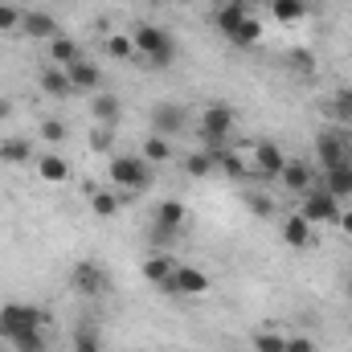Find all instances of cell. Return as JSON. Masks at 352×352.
Segmentation results:
<instances>
[{"label":"cell","mask_w":352,"mask_h":352,"mask_svg":"<svg viewBox=\"0 0 352 352\" xmlns=\"http://www.w3.org/2000/svg\"><path fill=\"white\" fill-rule=\"evenodd\" d=\"M217 29H221L234 45H258V41H263V25H258L242 4H221V12H217Z\"/></svg>","instance_id":"6da1fadb"},{"label":"cell","mask_w":352,"mask_h":352,"mask_svg":"<svg viewBox=\"0 0 352 352\" xmlns=\"http://www.w3.org/2000/svg\"><path fill=\"white\" fill-rule=\"evenodd\" d=\"M111 180L131 188V192H144V188H152V164L144 156H115L111 160Z\"/></svg>","instance_id":"7a4b0ae2"},{"label":"cell","mask_w":352,"mask_h":352,"mask_svg":"<svg viewBox=\"0 0 352 352\" xmlns=\"http://www.w3.org/2000/svg\"><path fill=\"white\" fill-rule=\"evenodd\" d=\"M29 328H45V311L41 307H29V303H8L0 307V336H16V332H29Z\"/></svg>","instance_id":"3957f363"},{"label":"cell","mask_w":352,"mask_h":352,"mask_svg":"<svg viewBox=\"0 0 352 352\" xmlns=\"http://www.w3.org/2000/svg\"><path fill=\"white\" fill-rule=\"evenodd\" d=\"M131 41H135V50H140L144 58H152L156 66H168V62H173V37H168L164 29H156V25H140Z\"/></svg>","instance_id":"277c9868"},{"label":"cell","mask_w":352,"mask_h":352,"mask_svg":"<svg viewBox=\"0 0 352 352\" xmlns=\"http://www.w3.org/2000/svg\"><path fill=\"white\" fill-rule=\"evenodd\" d=\"M299 217L311 221V226H320V221H336V217H340V201H336L328 188H307Z\"/></svg>","instance_id":"5b68a950"},{"label":"cell","mask_w":352,"mask_h":352,"mask_svg":"<svg viewBox=\"0 0 352 352\" xmlns=\"http://www.w3.org/2000/svg\"><path fill=\"white\" fill-rule=\"evenodd\" d=\"M230 127H234V111H230L226 102H213V107H205V115H201V131H205V144L221 148V140L230 135Z\"/></svg>","instance_id":"8992f818"},{"label":"cell","mask_w":352,"mask_h":352,"mask_svg":"<svg viewBox=\"0 0 352 352\" xmlns=\"http://www.w3.org/2000/svg\"><path fill=\"white\" fill-rule=\"evenodd\" d=\"M164 287L176 291V295H205L209 291V274H201L197 266H176Z\"/></svg>","instance_id":"52a82bcc"},{"label":"cell","mask_w":352,"mask_h":352,"mask_svg":"<svg viewBox=\"0 0 352 352\" xmlns=\"http://www.w3.org/2000/svg\"><path fill=\"white\" fill-rule=\"evenodd\" d=\"M316 152H320V164H324V168H336V164L352 160V156H349V144H344L340 135H332V131H324V135L316 140Z\"/></svg>","instance_id":"ba28073f"},{"label":"cell","mask_w":352,"mask_h":352,"mask_svg":"<svg viewBox=\"0 0 352 352\" xmlns=\"http://www.w3.org/2000/svg\"><path fill=\"white\" fill-rule=\"evenodd\" d=\"M70 283H74V291H82V295H102V291H107V274L94 263H78Z\"/></svg>","instance_id":"9c48e42d"},{"label":"cell","mask_w":352,"mask_h":352,"mask_svg":"<svg viewBox=\"0 0 352 352\" xmlns=\"http://www.w3.org/2000/svg\"><path fill=\"white\" fill-rule=\"evenodd\" d=\"M254 164H258V173L263 176H283L287 156H283L278 144H254Z\"/></svg>","instance_id":"30bf717a"},{"label":"cell","mask_w":352,"mask_h":352,"mask_svg":"<svg viewBox=\"0 0 352 352\" xmlns=\"http://www.w3.org/2000/svg\"><path fill=\"white\" fill-rule=\"evenodd\" d=\"M66 74H70V82H74V90H94L98 82H102L98 66H94V62H87V58L70 62V66H66Z\"/></svg>","instance_id":"8fae6325"},{"label":"cell","mask_w":352,"mask_h":352,"mask_svg":"<svg viewBox=\"0 0 352 352\" xmlns=\"http://www.w3.org/2000/svg\"><path fill=\"white\" fill-rule=\"evenodd\" d=\"M21 29H25L29 37H50V41L58 37V25H54L50 12H25V16H21Z\"/></svg>","instance_id":"7c38bea8"},{"label":"cell","mask_w":352,"mask_h":352,"mask_svg":"<svg viewBox=\"0 0 352 352\" xmlns=\"http://www.w3.org/2000/svg\"><path fill=\"white\" fill-rule=\"evenodd\" d=\"M283 242H287V246H295V250L311 246V221H303L299 213H295V217H287V226H283Z\"/></svg>","instance_id":"4fadbf2b"},{"label":"cell","mask_w":352,"mask_h":352,"mask_svg":"<svg viewBox=\"0 0 352 352\" xmlns=\"http://www.w3.org/2000/svg\"><path fill=\"white\" fill-rule=\"evenodd\" d=\"M336 201L340 197H352V160H344V164H336V168H328V184H324Z\"/></svg>","instance_id":"5bb4252c"},{"label":"cell","mask_w":352,"mask_h":352,"mask_svg":"<svg viewBox=\"0 0 352 352\" xmlns=\"http://www.w3.org/2000/svg\"><path fill=\"white\" fill-rule=\"evenodd\" d=\"M41 87H45V94H54V98H66V94L74 90V82H70V74H66L62 66H50V70L41 74Z\"/></svg>","instance_id":"9a60e30c"},{"label":"cell","mask_w":352,"mask_h":352,"mask_svg":"<svg viewBox=\"0 0 352 352\" xmlns=\"http://www.w3.org/2000/svg\"><path fill=\"white\" fill-rule=\"evenodd\" d=\"M184 127V115H180V107H156V135H176Z\"/></svg>","instance_id":"2e32d148"},{"label":"cell","mask_w":352,"mask_h":352,"mask_svg":"<svg viewBox=\"0 0 352 352\" xmlns=\"http://www.w3.org/2000/svg\"><path fill=\"white\" fill-rule=\"evenodd\" d=\"M37 173L45 176V180H50V184H62V180H66V176H70V164H66V160H62V156H54V152H45V156H41V160H37Z\"/></svg>","instance_id":"e0dca14e"},{"label":"cell","mask_w":352,"mask_h":352,"mask_svg":"<svg viewBox=\"0 0 352 352\" xmlns=\"http://www.w3.org/2000/svg\"><path fill=\"white\" fill-rule=\"evenodd\" d=\"M283 184L295 188V192H307V188H311V168L299 164V160H287V168H283Z\"/></svg>","instance_id":"ac0fdd59"},{"label":"cell","mask_w":352,"mask_h":352,"mask_svg":"<svg viewBox=\"0 0 352 352\" xmlns=\"http://www.w3.org/2000/svg\"><path fill=\"white\" fill-rule=\"evenodd\" d=\"M8 344H12V352H45V336H41V328H29V332L8 336Z\"/></svg>","instance_id":"d6986e66"},{"label":"cell","mask_w":352,"mask_h":352,"mask_svg":"<svg viewBox=\"0 0 352 352\" xmlns=\"http://www.w3.org/2000/svg\"><path fill=\"white\" fill-rule=\"evenodd\" d=\"M90 111H94V119H98V123L115 127V119H119V98H115V94H98Z\"/></svg>","instance_id":"ffe728a7"},{"label":"cell","mask_w":352,"mask_h":352,"mask_svg":"<svg viewBox=\"0 0 352 352\" xmlns=\"http://www.w3.org/2000/svg\"><path fill=\"white\" fill-rule=\"evenodd\" d=\"M173 156V144H168V135H152L148 144H144V160L148 164H164Z\"/></svg>","instance_id":"44dd1931"},{"label":"cell","mask_w":352,"mask_h":352,"mask_svg":"<svg viewBox=\"0 0 352 352\" xmlns=\"http://www.w3.org/2000/svg\"><path fill=\"white\" fill-rule=\"evenodd\" d=\"M270 12L291 25V21H299V16L307 12V0H270Z\"/></svg>","instance_id":"7402d4cb"},{"label":"cell","mask_w":352,"mask_h":352,"mask_svg":"<svg viewBox=\"0 0 352 352\" xmlns=\"http://www.w3.org/2000/svg\"><path fill=\"white\" fill-rule=\"evenodd\" d=\"M180 221H184V205H180V201H164V205H156V226L180 230Z\"/></svg>","instance_id":"603a6c76"},{"label":"cell","mask_w":352,"mask_h":352,"mask_svg":"<svg viewBox=\"0 0 352 352\" xmlns=\"http://www.w3.org/2000/svg\"><path fill=\"white\" fill-rule=\"evenodd\" d=\"M176 270L173 258H164V254H156V258H148L144 263V278H152V283H168V274Z\"/></svg>","instance_id":"cb8c5ba5"},{"label":"cell","mask_w":352,"mask_h":352,"mask_svg":"<svg viewBox=\"0 0 352 352\" xmlns=\"http://www.w3.org/2000/svg\"><path fill=\"white\" fill-rule=\"evenodd\" d=\"M50 54H54V62H58V66H70V62H78V58H82V54H78V45H74V41H66V37H54V41H50Z\"/></svg>","instance_id":"d4e9b609"},{"label":"cell","mask_w":352,"mask_h":352,"mask_svg":"<svg viewBox=\"0 0 352 352\" xmlns=\"http://www.w3.org/2000/svg\"><path fill=\"white\" fill-rule=\"evenodd\" d=\"M0 160L25 164V160H29V140H4V144H0Z\"/></svg>","instance_id":"484cf974"},{"label":"cell","mask_w":352,"mask_h":352,"mask_svg":"<svg viewBox=\"0 0 352 352\" xmlns=\"http://www.w3.org/2000/svg\"><path fill=\"white\" fill-rule=\"evenodd\" d=\"M90 205H94L98 217H115V213H119V197H115V192H94Z\"/></svg>","instance_id":"4316f807"},{"label":"cell","mask_w":352,"mask_h":352,"mask_svg":"<svg viewBox=\"0 0 352 352\" xmlns=\"http://www.w3.org/2000/svg\"><path fill=\"white\" fill-rule=\"evenodd\" d=\"M254 349L258 352H287V336H278V332H258V336H254Z\"/></svg>","instance_id":"83f0119b"},{"label":"cell","mask_w":352,"mask_h":352,"mask_svg":"<svg viewBox=\"0 0 352 352\" xmlns=\"http://www.w3.org/2000/svg\"><path fill=\"white\" fill-rule=\"evenodd\" d=\"M184 168H188V176H209L213 173V156L209 152H197V156L184 160Z\"/></svg>","instance_id":"f1b7e54d"},{"label":"cell","mask_w":352,"mask_h":352,"mask_svg":"<svg viewBox=\"0 0 352 352\" xmlns=\"http://www.w3.org/2000/svg\"><path fill=\"white\" fill-rule=\"evenodd\" d=\"M217 164H221V173L234 176V180H242V176H246V164H242L234 152H221V156H217Z\"/></svg>","instance_id":"f546056e"},{"label":"cell","mask_w":352,"mask_h":352,"mask_svg":"<svg viewBox=\"0 0 352 352\" xmlns=\"http://www.w3.org/2000/svg\"><path fill=\"white\" fill-rule=\"evenodd\" d=\"M107 50H111V58H131V54H135V41L123 37V33H115V37L107 41Z\"/></svg>","instance_id":"4dcf8cb0"},{"label":"cell","mask_w":352,"mask_h":352,"mask_svg":"<svg viewBox=\"0 0 352 352\" xmlns=\"http://www.w3.org/2000/svg\"><path fill=\"white\" fill-rule=\"evenodd\" d=\"M111 144H115V131H111L107 123H98L94 135H90V148H94V152H111Z\"/></svg>","instance_id":"1f68e13d"},{"label":"cell","mask_w":352,"mask_h":352,"mask_svg":"<svg viewBox=\"0 0 352 352\" xmlns=\"http://www.w3.org/2000/svg\"><path fill=\"white\" fill-rule=\"evenodd\" d=\"M21 8H12V4H0V33H12V29H21Z\"/></svg>","instance_id":"d6a6232c"},{"label":"cell","mask_w":352,"mask_h":352,"mask_svg":"<svg viewBox=\"0 0 352 352\" xmlns=\"http://www.w3.org/2000/svg\"><path fill=\"white\" fill-rule=\"evenodd\" d=\"M74 352H98V336H94V328H78V332H74Z\"/></svg>","instance_id":"836d02e7"},{"label":"cell","mask_w":352,"mask_h":352,"mask_svg":"<svg viewBox=\"0 0 352 352\" xmlns=\"http://www.w3.org/2000/svg\"><path fill=\"white\" fill-rule=\"evenodd\" d=\"M41 135H45L50 144H62V135H66V127H62L58 119H45V123H41Z\"/></svg>","instance_id":"e575fe53"},{"label":"cell","mask_w":352,"mask_h":352,"mask_svg":"<svg viewBox=\"0 0 352 352\" xmlns=\"http://www.w3.org/2000/svg\"><path fill=\"white\" fill-rule=\"evenodd\" d=\"M336 115L352 123V90H336Z\"/></svg>","instance_id":"d590c367"},{"label":"cell","mask_w":352,"mask_h":352,"mask_svg":"<svg viewBox=\"0 0 352 352\" xmlns=\"http://www.w3.org/2000/svg\"><path fill=\"white\" fill-rule=\"evenodd\" d=\"M291 66L303 70V74H311V70H316V58H311V54H291Z\"/></svg>","instance_id":"8d00e7d4"},{"label":"cell","mask_w":352,"mask_h":352,"mask_svg":"<svg viewBox=\"0 0 352 352\" xmlns=\"http://www.w3.org/2000/svg\"><path fill=\"white\" fill-rule=\"evenodd\" d=\"M287 352H316V344L307 336H287Z\"/></svg>","instance_id":"74e56055"},{"label":"cell","mask_w":352,"mask_h":352,"mask_svg":"<svg viewBox=\"0 0 352 352\" xmlns=\"http://www.w3.org/2000/svg\"><path fill=\"white\" fill-rule=\"evenodd\" d=\"M250 205H254V213H258V217H266V213H270V209H274V205H270V201H266V197H250Z\"/></svg>","instance_id":"f35d334b"},{"label":"cell","mask_w":352,"mask_h":352,"mask_svg":"<svg viewBox=\"0 0 352 352\" xmlns=\"http://www.w3.org/2000/svg\"><path fill=\"white\" fill-rule=\"evenodd\" d=\"M336 221H340V230H344V234H349V238H352V209H349V213L340 209V217H336Z\"/></svg>","instance_id":"ab89813d"},{"label":"cell","mask_w":352,"mask_h":352,"mask_svg":"<svg viewBox=\"0 0 352 352\" xmlns=\"http://www.w3.org/2000/svg\"><path fill=\"white\" fill-rule=\"evenodd\" d=\"M8 111H12V107H8V102L0 98V119H8Z\"/></svg>","instance_id":"60d3db41"},{"label":"cell","mask_w":352,"mask_h":352,"mask_svg":"<svg viewBox=\"0 0 352 352\" xmlns=\"http://www.w3.org/2000/svg\"><path fill=\"white\" fill-rule=\"evenodd\" d=\"M226 4H242V8H246V4H250V0H226Z\"/></svg>","instance_id":"b9f144b4"},{"label":"cell","mask_w":352,"mask_h":352,"mask_svg":"<svg viewBox=\"0 0 352 352\" xmlns=\"http://www.w3.org/2000/svg\"><path fill=\"white\" fill-rule=\"evenodd\" d=\"M160 4H176V0H160Z\"/></svg>","instance_id":"7bdbcfd3"},{"label":"cell","mask_w":352,"mask_h":352,"mask_svg":"<svg viewBox=\"0 0 352 352\" xmlns=\"http://www.w3.org/2000/svg\"><path fill=\"white\" fill-rule=\"evenodd\" d=\"M349 156H352V140H349Z\"/></svg>","instance_id":"ee69618b"},{"label":"cell","mask_w":352,"mask_h":352,"mask_svg":"<svg viewBox=\"0 0 352 352\" xmlns=\"http://www.w3.org/2000/svg\"><path fill=\"white\" fill-rule=\"evenodd\" d=\"M349 295H352V283H349Z\"/></svg>","instance_id":"f6af8a7d"}]
</instances>
